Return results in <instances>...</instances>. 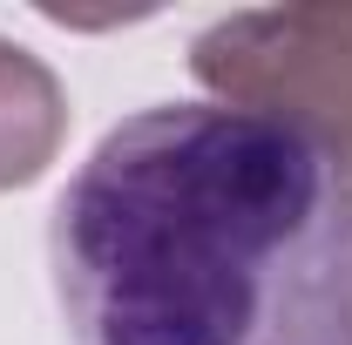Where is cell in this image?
Returning a JSON list of instances; mask_svg holds the SVG:
<instances>
[{
    "mask_svg": "<svg viewBox=\"0 0 352 345\" xmlns=\"http://www.w3.org/2000/svg\"><path fill=\"white\" fill-rule=\"evenodd\" d=\"M47 264L75 345H352V176L264 115L156 102L68 176Z\"/></svg>",
    "mask_w": 352,
    "mask_h": 345,
    "instance_id": "cell-1",
    "label": "cell"
},
{
    "mask_svg": "<svg viewBox=\"0 0 352 345\" xmlns=\"http://www.w3.org/2000/svg\"><path fill=\"white\" fill-rule=\"evenodd\" d=\"M190 75L223 109L292 129L352 176V0L223 14L197 34Z\"/></svg>",
    "mask_w": 352,
    "mask_h": 345,
    "instance_id": "cell-2",
    "label": "cell"
},
{
    "mask_svg": "<svg viewBox=\"0 0 352 345\" xmlns=\"http://www.w3.org/2000/svg\"><path fill=\"white\" fill-rule=\"evenodd\" d=\"M68 135V95L41 54L0 41V197L28 190L61 156Z\"/></svg>",
    "mask_w": 352,
    "mask_h": 345,
    "instance_id": "cell-3",
    "label": "cell"
}]
</instances>
